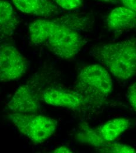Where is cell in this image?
I'll return each mask as SVG.
<instances>
[{
	"label": "cell",
	"mask_w": 136,
	"mask_h": 153,
	"mask_svg": "<svg viewBox=\"0 0 136 153\" xmlns=\"http://www.w3.org/2000/svg\"><path fill=\"white\" fill-rule=\"evenodd\" d=\"M53 153H72L73 152L72 151V150L69 148L67 146H61L57 147L56 149H55L53 152Z\"/></svg>",
	"instance_id": "cell-16"
},
{
	"label": "cell",
	"mask_w": 136,
	"mask_h": 153,
	"mask_svg": "<svg viewBox=\"0 0 136 153\" xmlns=\"http://www.w3.org/2000/svg\"><path fill=\"white\" fill-rule=\"evenodd\" d=\"M123 6L136 11V0H118Z\"/></svg>",
	"instance_id": "cell-15"
},
{
	"label": "cell",
	"mask_w": 136,
	"mask_h": 153,
	"mask_svg": "<svg viewBox=\"0 0 136 153\" xmlns=\"http://www.w3.org/2000/svg\"><path fill=\"white\" fill-rule=\"evenodd\" d=\"M42 100L48 105L75 111L90 107L86 98L75 89L60 87H50L42 90Z\"/></svg>",
	"instance_id": "cell-7"
},
{
	"label": "cell",
	"mask_w": 136,
	"mask_h": 153,
	"mask_svg": "<svg viewBox=\"0 0 136 153\" xmlns=\"http://www.w3.org/2000/svg\"><path fill=\"white\" fill-rule=\"evenodd\" d=\"M106 25L113 33H121L136 28V11L121 5L113 9L106 19Z\"/></svg>",
	"instance_id": "cell-8"
},
{
	"label": "cell",
	"mask_w": 136,
	"mask_h": 153,
	"mask_svg": "<svg viewBox=\"0 0 136 153\" xmlns=\"http://www.w3.org/2000/svg\"><path fill=\"white\" fill-rule=\"evenodd\" d=\"M90 54L117 79L127 81L136 74V37L93 45Z\"/></svg>",
	"instance_id": "cell-2"
},
{
	"label": "cell",
	"mask_w": 136,
	"mask_h": 153,
	"mask_svg": "<svg viewBox=\"0 0 136 153\" xmlns=\"http://www.w3.org/2000/svg\"><path fill=\"white\" fill-rule=\"evenodd\" d=\"M59 8L67 11L79 8L82 5V0H52Z\"/></svg>",
	"instance_id": "cell-13"
},
{
	"label": "cell",
	"mask_w": 136,
	"mask_h": 153,
	"mask_svg": "<svg viewBox=\"0 0 136 153\" xmlns=\"http://www.w3.org/2000/svg\"><path fill=\"white\" fill-rule=\"evenodd\" d=\"M28 31L33 45L45 46L55 56L64 59L75 57L86 44L78 31L59 18L37 19L30 24Z\"/></svg>",
	"instance_id": "cell-1"
},
{
	"label": "cell",
	"mask_w": 136,
	"mask_h": 153,
	"mask_svg": "<svg viewBox=\"0 0 136 153\" xmlns=\"http://www.w3.org/2000/svg\"><path fill=\"white\" fill-rule=\"evenodd\" d=\"M19 24V19L12 4L7 0H0V39L11 38Z\"/></svg>",
	"instance_id": "cell-10"
},
{
	"label": "cell",
	"mask_w": 136,
	"mask_h": 153,
	"mask_svg": "<svg viewBox=\"0 0 136 153\" xmlns=\"http://www.w3.org/2000/svg\"><path fill=\"white\" fill-rule=\"evenodd\" d=\"M130 126V121L126 118H116L110 120L97 128L99 133L103 140L114 141L124 133Z\"/></svg>",
	"instance_id": "cell-11"
},
{
	"label": "cell",
	"mask_w": 136,
	"mask_h": 153,
	"mask_svg": "<svg viewBox=\"0 0 136 153\" xmlns=\"http://www.w3.org/2000/svg\"><path fill=\"white\" fill-rule=\"evenodd\" d=\"M7 118L20 133L35 144H40L54 134L58 121L50 117L38 113H11Z\"/></svg>",
	"instance_id": "cell-4"
},
{
	"label": "cell",
	"mask_w": 136,
	"mask_h": 153,
	"mask_svg": "<svg viewBox=\"0 0 136 153\" xmlns=\"http://www.w3.org/2000/svg\"><path fill=\"white\" fill-rule=\"evenodd\" d=\"M97 151L100 153H136V149L133 147L114 141L106 142Z\"/></svg>",
	"instance_id": "cell-12"
},
{
	"label": "cell",
	"mask_w": 136,
	"mask_h": 153,
	"mask_svg": "<svg viewBox=\"0 0 136 153\" xmlns=\"http://www.w3.org/2000/svg\"><path fill=\"white\" fill-rule=\"evenodd\" d=\"M100 2H106V3H111V4H116L117 2H119L118 0H97Z\"/></svg>",
	"instance_id": "cell-17"
},
{
	"label": "cell",
	"mask_w": 136,
	"mask_h": 153,
	"mask_svg": "<svg viewBox=\"0 0 136 153\" xmlns=\"http://www.w3.org/2000/svg\"><path fill=\"white\" fill-rule=\"evenodd\" d=\"M128 100L136 112V82L132 84L127 90Z\"/></svg>",
	"instance_id": "cell-14"
},
{
	"label": "cell",
	"mask_w": 136,
	"mask_h": 153,
	"mask_svg": "<svg viewBox=\"0 0 136 153\" xmlns=\"http://www.w3.org/2000/svg\"><path fill=\"white\" fill-rule=\"evenodd\" d=\"M27 70V59L15 46L7 44L0 46V83L20 79Z\"/></svg>",
	"instance_id": "cell-6"
},
{
	"label": "cell",
	"mask_w": 136,
	"mask_h": 153,
	"mask_svg": "<svg viewBox=\"0 0 136 153\" xmlns=\"http://www.w3.org/2000/svg\"><path fill=\"white\" fill-rule=\"evenodd\" d=\"M12 2L20 11L39 17H51L60 11L52 0H12Z\"/></svg>",
	"instance_id": "cell-9"
},
{
	"label": "cell",
	"mask_w": 136,
	"mask_h": 153,
	"mask_svg": "<svg viewBox=\"0 0 136 153\" xmlns=\"http://www.w3.org/2000/svg\"><path fill=\"white\" fill-rule=\"evenodd\" d=\"M74 89L86 98L90 106H99L112 92L113 81L103 65L90 64L79 72Z\"/></svg>",
	"instance_id": "cell-3"
},
{
	"label": "cell",
	"mask_w": 136,
	"mask_h": 153,
	"mask_svg": "<svg viewBox=\"0 0 136 153\" xmlns=\"http://www.w3.org/2000/svg\"><path fill=\"white\" fill-rule=\"evenodd\" d=\"M38 85V78L35 76L20 85L7 104L9 113H38L42 101V91H40Z\"/></svg>",
	"instance_id": "cell-5"
}]
</instances>
